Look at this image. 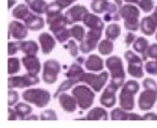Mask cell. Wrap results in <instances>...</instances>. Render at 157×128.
Segmentation results:
<instances>
[{
    "mask_svg": "<svg viewBox=\"0 0 157 128\" xmlns=\"http://www.w3.org/2000/svg\"><path fill=\"white\" fill-rule=\"evenodd\" d=\"M105 66L111 75L110 83L119 90L125 83L126 79V71L122 59L117 55L110 56L105 61Z\"/></svg>",
    "mask_w": 157,
    "mask_h": 128,
    "instance_id": "obj_1",
    "label": "cell"
},
{
    "mask_svg": "<svg viewBox=\"0 0 157 128\" xmlns=\"http://www.w3.org/2000/svg\"><path fill=\"white\" fill-rule=\"evenodd\" d=\"M140 90V83L135 80H129L123 84L119 95V104L122 109L131 111L134 109V96Z\"/></svg>",
    "mask_w": 157,
    "mask_h": 128,
    "instance_id": "obj_2",
    "label": "cell"
},
{
    "mask_svg": "<svg viewBox=\"0 0 157 128\" xmlns=\"http://www.w3.org/2000/svg\"><path fill=\"white\" fill-rule=\"evenodd\" d=\"M121 19H124V26L126 30L131 32H137L140 29V9L133 4L122 5L120 8Z\"/></svg>",
    "mask_w": 157,
    "mask_h": 128,
    "instance_id": "obj_3",
    "label": "cell"
},
{
    "mask_svg": "<svg viewBox=\"0 0 157 128\" xmlns=\"http://www.w3.org/2000/svg\"><path fill=\"white\" fill-rule=\"evenodd\" d=\"M72 95L75 98L78 107L81 110L86 111L91 107L96 97L95 91L90 86L84 84L76 85L72 90Z\"/></svg>",
    "mask_w": 157,
    "mask_h": 128,
    "instance_id": "obj_4",
    "label": "cell"
},
{
    "mask_svg": "<svg viewBox=\"0 0 157 128\" xmlns=\"http://www.w3.org/2000/svg\"><path fill=\"white\" fill-rule=\"evenodd\" d=\"M22 98L26 103L34 104L37 108H44L51 100V94L44 89H28L22 94Z\"/></svg>",
    "mask_w": 157,
    "mask_h": 128,
    "instance_id": "obj_5",
    "label": "cell"
},
{
    "mask_svg": "<svg viewBox=\"0 0 157 128\" xmlns=\"http://www.w3.org/2000/svg\"><path fill=\"white\" fill-rule=\"evenodd\" d=\"M124 57L127 62V72L132 77L140 79L144 77L143 60L132 50H127L124 54Z\"/></svg>",
    "mask_w": 157,
    "mask_h": 128,
    "instance_id": "obj_6",
    "label": "cell"
},
{
    "mask_svg": "<svg viewBox=\"0 0 157 128\" xmlns=\"http://www.w3.org/2000/svg\"><path fill=\"white\" fill-rule=\"evenodd\" d=\"M38 76H33L26 73L23 76H10L8 78V89H25L36 85L40 83Z\"/></svg>",
    "mask_w": 157,
    "mask_h": 128,
    "instance_id": "obj_7",
    "label": "cell"
},
{
    "mask_svg": "<svg viewBox=\"0 0 157 128\" xmlns=\"http://www.w3.org/2000/svg\"><path fill=\"white\" fill-rule=\"evenodd\" d=\"M62 67L60 62L54 60H47L43 63L42 80L47 84H54L58 79V76L61 73Z\"/></svg>",
    "mask_w": 157,
    "mask_h": 128,
    "instance_id": "obj_8",
    "label": "cell"
},
{
    "mask_svg": "<svg viewBox=\"0 0 157 128\" xmlns=\"http://www.w3.org/2000/svg\"><path fill=\"white\" fill-rule=\"evenodd\" d=\"M109 78V73L107 71H102L100 74L97 75L93 72H86L82 83L89 85L95 92H100L105 88Z\"/></svg>",
    "mask_w": 157,
    "mask_h": 128,
    "instance_id": "obj_9",
    "label": "cell"
},
{
    "mask_svg": "<svg viewBox=\"0 0 157 128\" xmlns=\"http://www.w3.org/2000/svg\"><path fill=\"white\" fill-rule=\"evenodd\" d=\"M103 31L98 30H89L86 32V36L82 42H80V51L83 55H88L90 52L95 50L99 43L101 37H102Z\"/></svg>",
    "mask_w": 157,
    "mask_h": 128,
    "instance_id": "obj_10",
    "label": "cell"
},
{
    "mask_svg": "<svg viewBox=\"0 0 157 128\" xmlns=\"http://www.w3.org/2000/svg\"><path fill=\"white\" fill-rule=\"evenodd\" d=\"M89 13L87 7L82 5H75L69 7L64 15L68 21V25H74L77 22H82L84 17Z\"/></svg>",
    "mask_w": 157,
    "mask_h": 128,
    "instance_id": "obj_11",
    "label": "cell"
},
{
    "mask_svg": "<svg viewBox=\"0 0 157 128\" xmlns=\"http://www.w3.org/2000/svg\"><path fill=\"white\" fill-rule=\"evenodd\" d=\"M157 102V92L155 90H144L139 96V109L142 111H147L154 108Z\"/></svg>",
    "mask_w": 157,
    "mask_h": 128,
    "instance_id": "obj_12",
    "label": "cell"
},
{
    "mask_svg": "<svg viewBox=\"0 0 157 128\" xmlns=\"http://www.w3.org/2000/svg\"><path fill=\"white\" fill-rule=\"evenodd\" d=\"M8 34L9 39L13 37L17 40H23L28 35V28L25 23H21L19 20H13L9 23L8 26Z\"/></svg>",
    "mask_w": 157,
    "mask_h": 128,
    "instance_id": "obj_13",
    "label": "cell"
},
{
    "mask_svg": "<svg viewBox=\"0 0 157 128\" xmlns=\"http://www.w3.org/2000/svg\"><path fill=\"white\" fill-rule=\"evenodd\" d=\"M118 89H116L111 83L108 84L103 91L102 95L99 98V102L101 105L105 108H112L117 103L116 92Z\"/></svg>",
    "mask_w": 157,
    "mask_h": 128,
    "instance_id": "obj_14",
    "label": "cell"
},
{
    "mask_svg": "<svg viewBox=\"0 0 157 128\" xmlns=\"http://www.w3.org/2000/svg\"><path fill=\"white\" fill-rule=\"evenodd\" d=\"M25 69L28 74L33 76H38L41 70V64L40 59L36 55H25L21 59Z\"/></svg>",
    "mask_w": 157,
    "mask_h": 128,
    "instance_id": "obj_15",
    "label": "cell"
},
{
    "mask_svg": "<svg viewBox=\"0 0 157 128\" xmlns=\"http://www.w3.org/2000/svg\"><path fill=\"white\" fill-rule=\"evenodd\" d=\"M123 5V0H114V3L110 2L107 11L104 14V21H120L121 19L120 14V8Z\"/></svg>",
    "mask_w": 157,
    "mask_h": 128,
    "instance_id": "obj_16",
    "label": "cell"
},
{
    "mask_svg": "<svg viewBox=\"0 0 157 128\" xmlns=\"http://www.w3.org/2000/svg\"><path fill=\"white\" fill-rule=\"evenodd\" d=\"M24 23H25L26 27L28 28V30L37 32V31H40V30L44 28L47 22L41 17V15H38V14H35L32 12L25 18V19L24 20Z\"/></svg>",
    "mask_w": 157,
    "mask_h": 128,
    "instance_id": "obj_17",
    "label": "cell"
},
{
    "mask_svg": "<svg viewBox=\"0 0 157 128\" xmlns=\"http://www.w3.org/2000/svg\"><path fill=\"white\" fill-rule=\"evenodd\" d=\"M38 40H39V42L40 45L41 52L44 55H49L56 46V39L48 32H41L39 35Z\"/></svg>",
    "mask_w": 157,
    "mask_h": 128,
    "instance_id": "obj_18",
    "label": "cell"
},
{
    "mask_svg": "<svg viewBox=\"0 0 157 128\" xmlns=\"http://www.w3.org/2000/svg\"><path fill=\"white\" fill-rule=\"evenodd\" d=\"M58 99H59L60 106L64 111L68 113H73L76 111L78 104L73 95L70 96L65 92H63L58 96Z\"/></svg>",
    "mask_w": 157,
    "mask_h": 128,
    "instance_id": "obj_19",
    "label": "cell"
},
{
    "mask_svg": "<svg viewBox=\"0 0 157 128\" xmlns=\"http://www.w3.org/2000/svg\"><path fill=\"white\" fill-rule=\"evenodd\" d=\"M82 23L90 30L103 31L105 28V22L99 16L96 15V13H87L82 20Z\"/></svg>",
    "mask_w": 157,
    "mask_h": 128,
    "instance_id": "obj_20",
    "label": "cell"
},
{
    "mask_svg": "<svg viewBox=\"0 0 157 128\" xmlns=\"http://www.w3.org/2000/svg\"><path fill=\"white\" fill-rule=\"evenodd\" d=\"M85 73L86 72L83 70L81 64L77 63V62H74V63H72L70 65L68 71L64 75H65V77H67V78L74 80L76 83V84H78V83H82V80H83V77H84Z\"/></svg>",
    "mask_w": 157,
    "mask_h": 128,
    "instance_id": "obj_21",
    "label": "cell"
},
{
    "mask_svg": "<svg viewBox=\"0 0 157 128\" xmlns=\"http://www.w3.org/2000/svg\"><path fill=\"white\" fill-rule=\"evenodd\" d=\"M85 69L90 72H101L104 70L105 62L104 60L98 55H90L84 62Z\"/></svg>",
    "mask_w": 157,
    "mask_h": 128,
    "instance_id": "obj_22",
    "label": "cell"
},
{
    "mask_svg": "<svg viewBox=\"0 0 157 128\" xmlns=\"http://www.w3.org/2000/svg\"><path fill=\"white\" fill-rule=\"evenodd\" d=\"M140 32L147 36L154 35L157 30V24L152 16H146L140 20Z\"/></svg>",
    "mask_w": 157,
    "mask_h": 128,
    "instance_id": "obj_23",
    "label": "cell"
},
{
    "mask_svg": "<svg viewBox=\"0 0 157 128\" xmlns=\"http://www.w3.org/2000/svg\"><path fill=\"white\" fill-rule=\"evenodd\" d=\"M133 50L141 55V58L143 62H147L148 55H147V49L149 47V42L145 37H138L135 40L134 43L132 44Z\"/></svg>",
    "mask_w": 157,
    "mask_h": 128,
    "instance_id": "obj_24",
    "label": "cell"
},
{
    "mask_svg": "<svg viewBox=\"0 0 157 128\" xmlns=\"http://www.w3.org/2000/svg\"><path fill=\"white\" fill-rule=\"evenodd\" d=\"M25 2L33 13L38 15L46 14L48 4L45 0H25Z\"/></svg>",
    "mask_w": 157,
    "mask_h": 128,
    "instance_id": "obj_25",
    "label": "cell"
},
{
    "mask_svg": "<svg viewBox=\"0 0 157 128\" xmlns=\"http://www.w3.org/2000/svg\"><path fill=\"white\" fill-rule=\"evenodd\" d=\"M86 120H108V111L103 107H95L89 111L86 115Z\"/></svg>",
    "mask_w": 157,
    "mask_h": 128,
    "instance_id": "obj_26",
    "label": "cell"
},
{
    "mask_svg": "<svg viewBox=\"0 0 157 128\" xmlns=\"http://www.w3.org/2000/svg\"><path fill=\"white\" fill-rule=\"evenodd\" d=\"M40 47L34 40H20V51L25 55H37Z\"/></svg>",
    "mask_w": 157,
    "mask_h": 128,
    "instance_id": "obj_27",
    "label": "cell"
},
{
    "mask_svg": "<svg viewBox=\"0 0 157 128\" xmlns=\"http://www.w3.org/2000/svg\"><path fill=\"white\" fill-rule=\"evenodd\" d=\"M61 14H63V9L59 6L55 1L50 3L48 5V9H47V12H46V22H47V24H48L53 19L57 18Z\"/></svg>",
    "mask_w": 157,
    "mask_h": 128,
    "instance_id": "obj_28",
    "label": "cell"
},
{
    "mask_svg": "<svg viewBox=\"0 0 157 128\" xmlns=\"http://www.w3.org/2000/svg\"><path fill=\"white\" fill-rule=\"evenodd\" d=\"M31 13L26 4H19L12 11V16L17 20H25V18Z\"/></svg>",
    "mask_w": 157,
    "mask_h": 128,
    "instance_id": "obj_29",
    "label": "cell"
},
{
    "mask_svg": "<svg viewBox=\"0 0 157 128\" xmlns=\"http://www.w3.org/2000/svg\"><path fill=\"white\" fill-rule=\"evenodd\" d=\"M14 109L18 114L19 119L20 120H25L26 118L30 114H32V111H33V108L29 104L22 102L18 103L17 104H15Z\"/></svg>",
    "mask_w": 157,
    "mask_h": 128,
    "instance_id": "obj_30",
    "label": "cell"
},
{
    "mask_svg": "<svg viewBox=\"0 0 157 128\" xmlns=\"http://www.w3.org/2000/svg\"><path fill=\"white\" fill-rule=\"evenodd\" d=\"M113 49H114V45L113 40L107 38L102 40L98 46V50L99 54L105 56L110 55L113 52Z\"/></svg>",
    "mask_w": 157,
    "mask_h": 128,
    "instance_id": "obj_31",
    "label": "cell"
},
{
    "mask_svg": "<svg viewBox=\"0 0 157 128\" xmlns=\"http://www.w3.org/2000/svg\"><path fill=\"white\" fill-rule=\"evenodd\" d=\"M110 2L108 0H92L90 4V9L96 14L105 13Z\"/></svg>",
    "mask_w": 157,
    "mask_h": 128,
    "instance_id": "obj_32",
    "label": "cell"
},
{
    "mask_svg": "<svg viewBox=\"0 0 157 128\" xmlns=\"http://www.w3.org/2000/svg\"><path fill=\"white\" fill-rule=\"evenodd\" d=\"M70 35L72 38H74L78 42H82L86 36V32L83 26L81 25H74L70 29Z\"/></svg>",
    "mask_w": 157,
    "mask_h": 128,
    "instance_id": "obj_33",
    "label": "cell"
},
{
    "mask_svg": "<svg viewBox=\"0 0 157 128\" xmlns=\"http://www.w3.org/2000/svg\"><path fill=\"white\" fill-rule=\"evenodd\" d=\"M52 33H53V35L56 38V40L61 44H63L64 42L68 41L69 38L71 37L69 29L67 28V26L66 27H62L60 29H57L56 31H54Z\"/></svg>",
    "mask_w": 157,
    "mask_h": 128,
    "instance_id": "obj_34",
    "label": "cell"
},
{
    "mask_svg": "<svg viewBox=\"0 0 157 128\" xmlns=\"http://www.w3.org/2000/svg\"><path fill=\"white\" fill-rule=\"evenodd\" d=\"M121 34V27L118 24H111L105 29V36L111 40H115L119 38Z\"/></svg>",
    "mask_w": 157,
    "mask_h": 128,
    "instance_id": "obj_35",
    "label": "cell"
},
{
    "mask_svg": "<svg viewBox=\"0 0 157 128\" xmlns=\"http://www.w3.org/2000/svg\"><path fill=\"white\" fill-rule=\"evenodd\" d=\"M130 114L131 112L120 107L113 109L110 116L112 120H130Z\"/></svg>",
    "mask_w": 157,
    "mask_h": 128,
    "instance_id": "obj_36",
    "label": "cell"
},
{
    "mask_svg": "<svg viewBox=\"0 0 157 128\" xmlns=\"http://www.w3.org/2000/svg\"><path fill=\"white\" fill-rule=\"evenodd\" d=\"M21 69L20 60L18 57H9L8 59V75L14 76L19 73Z\"/></svg>",
    "mask_w": 157,
    "mask_h": 128,
    "instance_id": "obj_37",
    "label": "cell"
},
{
    "mask_svg": "<svg viewBox=\"0 0 157 128\" xmlns=\"http://www.w3.org/2000/svg\"><path fill=\"white\" fill-rule=\"evenodd\" d=\"M76 83H75L74 80H72V79H69V78H67L65 81H63V83H61L60 85H59V87L57 88L56 91L55 92V94H54V97L55 98H57L58 96L61 94V93H63V92H65V91H67L69 89H71L74 85H75Z\"/></svg>",
    "mask_w": 157,
    "mask_h": 128,
    "instance_id": "obj_38",
    "label": "cell"
},
{
    "mask_svg": "<svg viewBox=\"0 0 157 128\" xmlns=\"http://www.w3.org/2000/svg\"><path fill=\"white\" fill-rule=\"evenodd\" d=\"M137 6L144 13H149L155 8V1L154 0H140Z\"/></svg>",
    "mask_w": 157,
    "mask_h": 128,
    "instance_id": "obj_39",
    "label": "cell"
},
{
    "mask_svg": "<svg viewBox=\"0 0 157 128\" xmlns=\"http://www.w3.org/2000/svg\"><path fill=\"white\" fill-rule=\"evenodd\" d=\"M66 48H68L69 50V55L73 58L78 57V53H79V47L77 46V44L75 43V41L74 40H69L67 45L65 46Z\"/></svg>",
    "mask_w": 157,
    "mask_h": 128,
    "instance_id": "obj_40",
    "label": "cell"
},
{
    "mask_svg": "<svg viewBox=\"0 0 157 128\" xmlns=\"http://www.w3.org/2000/svg\"><path fill=\"white\" fill-rule=\"evenodd\" d=\"M144 69L148 75L154 76V77H157V60L146 62Z\"/></svg>",
    "mask_w": 157,
    "mask_h": 128,
    "instance_id": "obj_41",
    "label": "cell"
},
{
    "mask_svg": "<svg viewBox=\"0 0 157 128\" xmlns=\"http://www.w3.org/2000/svg\"><path fill=\"white\" fill-rule=\"evenodd\" d=\"M40 120H57L58 116L54 110H45L44 111H42L40 114Z\"/></svg>",
    "mask_w": 157,
    "mask_h": 128,
    "instance_id": "obj_42",
    "label": "cell"
},
{
    "mask_svg": "<svg viewBox=\"0 0 157 128\" xmlns=\"http://www.w3.org/2000/svg\"><path fill=\"white\" fill-rule=\"evenodd\" d=\"M19 95V93L13 89H9L8 91V106H13L18 104Z\"/></svg>",
    "mask_w": 157,
    "mask_h": 128,
    "instance_id": "obj_43",
    "label": "cell"
},
{
    "mask_svg": "<svg viewBox=\"0 0 157 128\" xmlns=\"http://www.w3.org/2000/svg\"><path fill=\"white\" fill-rule=\"evenodd\" d=\"M20 50V40L10 41L8 43V55H15Z\"/></svg>",
    "mask_w": 157,
    "mask_h": 128,
    "instance_id": "obj_44",
    "label": "cell"
},
{
    "mask_svg": "<svg viewBox=\"0 0 157 128\" xmlns=\"http://www.w3.org/2000/svg\"><path fill=\"white\" fill-rule=\"evenodd\" d=\"M142 85L144 87L145 90H155L157 92V83L156 82L152 79L150 77H147L145 78L142 82Z\"/></svg>",
    "mask_w": 157,
    "mask_h": 128,
    "instance_id": "obj_45",
    "label": "cell"
},
{
    "mask_svg": "<svg viewBox=\"0 0 157 128\" xmlns=\"http://www.w3.org/2000/svg\"><path fill=\"white\" fill-rule=\"evenodd\" d=\"M136 39H137V37H136V35L133 32H131V31L128 32L126 35V38H125V45H126V47L129 48L130 46L134 43Z\"/></svg>",
    "mask_w": 157,
    "mask_h": 128,
    "instance_id": "obj_46",
    "label": "cell"
},
{
    "mask_svg": "<svg viewBox=\"0 0 157 128\" xmlns=\"http://www.w3.org/2000/svg\"><path fill=\"white\" fill-rule=\"evenodd\" d=\"M55 2L63 10H64V9L68 8L70 6H72L75 2H76V0H55Z\"/></svg>",
    "mask_w": 157,
    "mask_h": 128,
    "instance_id": "obj_47",
    "label": "cell"
},
{
    "mask_svg": "<svg viewBox=\"0 0 157 128\" xmlns=\"http://www.w3.org/2000/svg\"><path fill=\"white\" fill-rule=\"evenodd\" d=\"M147 55L148 57L157 60V44L154 43L152 45H149V47L147 49Z\"/></svg>",
    "mask_w": 157,
    "mask_h": 128,
    "instance_id": "obj_48",
    "label": "cell"
},
{
    "mask_svg": "<svg viewBox=\"0 0 157 128\" xmlns=\"http://www.w3.org/2000/svg\"><path fill=\"white\" fill-rule=\"evenodd\" d=\"M19 119L18 114L16 112L15 109H12L11 106L8 108V120H17Z\"/></svg>",
    "mask_w": 157,
    "mask_h": 128,
    "instance_id": "obj_49",
    "label": "cell"
},
{
    "mask_svg": "<svg viewBox=\"0 0 157 128\" xmlns=\"http://www.w3.org/2000/svg\"><path fill=\"white\" fill-rule=\"evenodd\" d=\"M142 120H157V113L147 112L142 115Z\"/></svg>",
    "mask_w": 157,
    "mask_h": 128,
    "instance_id": "obj_50",
    "label": "cell"
},
{
    "mask_svg": "<svg viewBox=\"0 0 157 128\" xmlns=\"http://www.w3.org/2000/svg\"><path fill=\"white\" fill-rule=\"evenodd\" d=\"M17 3V0H8V9L11 10Z\"/></svg>",
    "mask_w": 157,
    "mask_h": 128,
    "instance_id": "obj_51",
    "label": "cell"
},
{
    "mask_svg": "<svg viewBox=\"0 0 157 128\" xmlns=\"http://www.w3.org/2000/svg\"><path fill=\"white\" fill-rule=\"evenodd\" d=\"M39 119H40V118H39L37 115L30 114V115L26 118V119H25V120H39Z\"/></svg>",
    "mask_w": 157,
    "mask_h": 128,
    "instance_id": "obj_52",
    "label": "cell"
},
{
    "mask_svg": "<svg viewBox=\"0 0 157 128\" xmlns=\"http://www.w3.org/2000/svg\"><path fill=\"white\" fill-rule=\"evenodd\" d=\"M151 16L153 17V19H155V21L156 22V24H157V6L155 7L154 13L151 14Z\"/></svg>",
    "mask_w": 157,
    "mask_h": 128,
    "instance_id": "obj_53",
    "label": "cell"
},
{
    "mask_svg": "<svg viewBox=\"0 0 157 128\" xmlns=\"http://www.w3.org/2000/svg\"><path fill=\"white\" fill-rule=\"evenodd\" d=\"M124 2H126V3H127V4H138V2L140 1V0H123Z\"/></svg>",
    "mask_w": 157,
    "mask_h": 128,
    "instance_id": "obj_54",
    "label": "cell"
},
{
    "mask_svg": "<svg viewBox=\"0 0 157 128\" xmlns=\"http://www.w3.org/2000/svg\"><path fill=\"white\" fill-rule=\"evenodd\" d=\"M155 40H157V32H156V33H155Z\"/></svg>",
    "mask_w": 157,
    "mask_h": 128,
    "instance_id": "obj_55",
    "label": "cell"
}]
</instances>
